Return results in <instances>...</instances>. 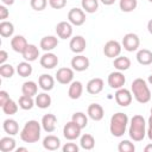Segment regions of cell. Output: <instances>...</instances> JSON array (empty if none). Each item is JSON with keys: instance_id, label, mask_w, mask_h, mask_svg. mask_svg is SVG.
<instances>
[{"instance_id": "6da1fadb", "label": "cell", "mask_w": 152, "mask_h": 152, "mask_svg": "<svg viewBox=\"0 0 152 152\" xmlns=\"http://www.w3.org/2000/svg\"><path fill=\"white\" fill-rule=\"evenodd\" d=\"M40 129L42 124H39L37 120H28L20 132V139L28 144L37 142L40 139Z\"/></svg>"}, {"instance_id": "7a4b0ae2", "label": "cell", "mask_w": 152, "mask_h": 152, "mask_svg": "<svg viewBox=\"0 0 152 152\" xmlns=\"http://www.w3.org/2000/svg\"><path fill=\"white\" fill-rule=\"evenodd\" d=\"M129 138L133 141H141L146 135V122L142 115H133L129 122Z\"/></svg>"}, {"instance_id": "3957f363", "label": "cell", "mask_w": 152, "mask_h": 152, "mask_svg": "<svg viewBox=\"0 0 152 152\" xmlns=\"http://www.w3.org/2000/svg\"><path fill=\"white\" fill-rule=\"evenodd\" d=\"M132 94L139 103H147L151 100V90L142 78H135L131 86Z\"/></svg>"}, {"instance_id": "277c9868", "label": "cell", "mask_w": 152, "mask_h": 152, "mask_svg": "<svg viewBox=\"0 0 152 152\" xmlns=\"http://www.w3.org/2000/svg\"><path fill=\"white\" fill-rule=\"evenodd\" d=\"M127 125H128V116L122 112H118L110 118L109 131L113 137L120 138L125 134Z\"/></svg>"}, {"instance_id": "5b68a950", "label": "cell", "mask_w": 152, "mask_h": 152, "mask_svg": "<svg viewBox=\"0 0 152 152\" xmlns=\"http://www.w3.org/2000/svg\"><path fill=\"white\" fill-rule=\"evenodd\" d=\"M122 48L126 50V51H128V52H133V51H135V50H138V48H139V45H140V39H139V37L135 34V33H132V32H129V33H126L125 36H124V38H122Z\"/></svg>"}, {"instance_id": "8992f818", "label": "cell", "mask_w": 152, "mask_h": 152, "mask_svg": "<svg viewBox=\"0 0 152 152\" xmlns=\"http://www.w3.org/2000/svg\"><path fill=\"white\" fill-rule=\"evenodd\" d=\"M81 131H82V128L76 122H74L71 120V121H69V122H66L64 125V127H63V135L68 140H75V139H77L81 135Z\"/></svg>"}, {"instance_id": "52a82bcc", "label": "cell", "mask_w": 152, "mask_h": 152, "mask_svg": "<svg viewBox=\"0 0 152 152\" xmlns=\"http://www.w3.org/2000/svg\"><path fill=\"white\" fill-rule=\"evenodd\" d=\"M68 21L71 25L75 26H81L86 23V13L83 10L74 7L68 12Z\"/></svg>"}, {"instance_id": "ba28073f", "label": "cell", "mask_w": 152, "mask_h": 152, "mask_svg": "<svg viewBox=\"0 0 152 152\" xmlns=\"http://www.w3.org/2000/svg\"><path fill=\"white\" fill-rule=\"evenodd\" d=\"M122 45L118 40H108L103 46V53L108 58H116L121 53Z\"/></svg>"}, {"instance_id": "9c48e42d", "label": "cell", "mask_w": 152, "mask_h": 152, "mask_svg": "<svg viewBox=\"0 0 152 152\" xmlns=\"http://www.w3.org/2000/svg\"><path fill=\"white\" fill-rule=\"evenodd\" d=\"M108 86L113 89H120L125 86V82H126V78L124 76V74L121 71H113L108 75Z\"/></svg>"}, {"instance_id": "30bf717a", "label": "cell", "mask_w": 152, "mask_h": 152, "mask_svg": "<svg viewBox=\"0 0 152 152\" xmlns=\"http://www.w3.org/2000/svg\"><path fill=\"white\" fill-rule=\"evenodd\" d=\"M115 101L119 106L121 107H127L128 104H131L132 102V93L126 89V88H120V89H116V93H115Z\"/></svg>"}, {"instance_id": "8fae6325", "label": "cell", "mask_w": 152, "mask_h": 152, "mask_svg": "<svg viewBox=\"0 0 152 152\" xmlns=\"http://www.w3.org/2000/svg\"><path fill=\"white\" fill-rule=\"evenodd\" d=\"M56 80L61 84H69L74 80V69L59 68L56 72Z\"/></svg>"}, {"instance_id": "7c38bea8", "label": "cell", "mask_w": 152, "mask_h": 152, "mask_svg": "<svg viewBox=\"0 0 152 152\" xmlns=\"http://www.w3.org/2000/svg\"><path fill=\"white\" fill-rule=\"evenodd\" d=\"M56 33L61 39H68L72 36V25L69 21H59L56 25Z\"/></svg>"}, {"instance_id": "4fadbf2b", "label": "cell", "mask_w": 152, "mask_h": 152, "mask_svg": "<svg viewBox=\"0 0 152 152\" xmlns=\"http://www.w3.org/2000/svg\"><path fill=\"white\" fill-rule=\"evenodd\" d=\"M89 64H90V62H89L88 57L80 55V53L76 55L75 57H72V59H71V66L75 71H84L89 68Z\"/></svg>"}, {"instance_id": "5bb4252c", "label": "cell", "mask_w": 152, "mask_h": 152, "mask_svg": "<svg viewBox=\"0 0 152 152\" xmlns=\"http://www.w3.org/2000/svg\"><path fill=\"white\" fill-rule=\"evenodd\" d=\"M86 46H87V42L82 36H75L70 39L69 48L75 53H82L86 50Z\"/></svg>"}, {"instance_id": "9a60e30c", "label": "cell", "mask_w": 152, "mask_h": 152, "mask_svg": "<svg viewBox=\"0 0 152 152\" xmlns=\"http://www.w3.org/2000/svg\"><path fill=\"white\" fill-rule=\"evenodd\" d=\"M39 63H40V65L44 69H53L58 64V57L55 53H52V52L49 51V52H45L40 57Z\"/></svg>"}, {"instance_id": "2e32d148", "label": "cell", "mask_w": 152, "mask_h": 152, "mask_svg": "<svg viewBox=\"0 0 152 152\" xmlns=\"http://www.w3.org/2000/svg\"><path fill=\"white\" fill-rule=\"evenodd\" d=\"M27 44L28 43H27L26 38L24 36H20V34H17V36L12 37V39H11V46H12L13 51H15L18 53H23L24 50L26 49Z\"/></svg>"}, {"instance_id": "e0dca14e", "label": "cell", "mask_w": 152, "mask_h": 152, "mask_svg": "<svg viewBox=\"0 0 152 152\" xmlns=\"http://www.w3.org/2000/svg\"><path fill=\"white\" fill-rule=\"evenodd\" d=\"M87 113H88V116L91 120H94V121L102 120V118L104 115V110H103L102 106L99 104V103H91V104H89Z\"/></svg>"}, {"instance_id": "ac0fdd59", "label": "cell", "mask_w": 152, "mask_h": 152, "mask_svg": "<svg viewBox=\"0 0 152 152\" xmlns=\"http://www.w3.org/2000/svg\"><path fill=\"white\" fill-rule=\"evenodd\" d=\"M43 147L48 151H56L61 147V140L58 137L49 134L43 139Z\"/></svg>"}, {"instance_id": "d6986e66", "label": "cell", "mask_w": 152, "mask_h": 152, "mask_svg": "<svg viewBox=\"0 0 152 152\" xmlns=\"http://www.w3.org/2000/svg\"><path fill=\"white\" fill-rule=\"evenodd\" d=\"M103 80L102 78H99V77H95V78H91L88 83H87V91L91 95H96L102 91L103 89Z\"/></svg>"}, {"instance_id": "ffe728a7", "label": "cell", "mask_w": 152, "mask_h": 152, "mask_svg": "<svg viewBox=\"0 0 152 152\" xmlns=\"http://www.w3.org/2000/svg\"><path fill=\"white\" fill-rule=\"evenodd\" d=\"M56 122H57V118L53 114H45L42 118V127L45 132L51 133L56 129Z\"/></svg>"}, {"instance_id": "44dd1931", "label": "cell", "mask_w": 152, "mask_h": 152, "mask_svg": "<svg viewBox=\"0 0 152 152\" xmlns=\"http://www.w3.org/2000/svg\"><path fill=\"white\" fill-rule=\"evenodd\" d=\"M38 84L44 91H50L55 87V78L49 74H42L38 78Z\"/></svg>"}, {"instance_id": "7402d4cb", "label": "cell", "mask_w": 152, "mask_h": 152, "mask_svg": "<svg viewBox=\"0 0 152 152\" xmlns=\"http://www.w3.org/2000/svg\"><path fill=\"white\" fill-rule=\"evenodd\" d=\"M57 45H58V39L55 36H45L40 39V48L45 52L53 50Z\"/></svg>"}, {"instance_id": "603a6c76", "label": "cell", "mask_w": 152, "mask_h": 152, "mask_svg": "<svg viewBox=\"0 0 152 152\" xmlns=\"http://www.w3.org/2000/svg\"><path fill=\"white\" fill-rule=\"evenodd\" d=\"M83 93V86L80 81H72L69 86V90H68V96L72 100H77L81 97Z\"/></svg>"}, {"instance_id": "cb8c5ba5", "label": "cell", "mask_w": 152, "mask_h": 152, "mask_svg": "<svg viewBox=\"0 0 152 152\" xmlns=\"http://www.w3.org/2000/svg\"><path fill=\"white\" fill-rule=\"evenodd\" d=\"M23 58L27 62H33L39 57V50L34 44H27L26 49L24 50V52L21 53Z\"/></svg>"}, {"instance_id": "d4e9b609", "label": "cell", "mask_w": 152, "mask_h": 152, "mask_svg": "<svg viewBox=\"0 0 152 152\" xmlns=\"http://www.w3.org/2000/svg\"><path fill=\"white\" fill-rule=\"evenodd\" d=\"M137 61L141 65H150L152 64V51L147 49H141L137 52Z\"/></svg>"}, {"instance_id": "484cf974", "label": "cell", "mask_w": 152, "mask_h": 152, "mask_svg": "<svg viewBox=\"0 0 152 152\" xmlns=\"http://www.w3.org/2000/svg\"><path fill=\"white\" fill-rule=\"evenodd\" d=\"M34 102H36V106H37L38 108L45 109V108H49V107H50L52 100H51V96H50L49 94H46V93H40V94L36 95Z\"/></svg>"}, {"instance_id": "4316f807", "label": "cell", "mask_w": 152, "mask_h": 152, "mask_svg": "<svg viewBox=\"0 0 152 152\" xmlns=\"http://www.w3.org/2000/svg\"><path fill=\"white\" fill-rule=\"evenodd\" d=\"M113 65H114V68L116 70L125 71V70H128L129 69V66H131V59L128 57H125V56H118L116 58H114Z\"/></svg>"}, {"instance_id": "83f0119b", "label": "cell", "mask_w": 152, "mask_h": 152, "mask_svg": "<svg viewBox=\"0 0 152 152\" xmlns=\"http://www.w3.org/2000/svg\"><path fill=\"white\" fill-rule=\"evenodd\" d=\"M37 91H38V86L33 81H26L21 86V93L24 95H27V96H32L33 97V96L37 95Z\"/></svg>"}, {"instance_id": "f1b7e54d", "label": "cell", "mask_w": 152, "mask_h": 152, "mask_svg": "<svg viewBox=\"0 0 152 152\" xmlns=\"http://www.w3.org/2000/svg\"><path fill=\"white\" fill-rule=\"evenodd\" d=\"M2 128L10 135H15L19 132V125L13 119H6L4 121V124H2Z\"/></svg>"}, {"instance_id": "f546056e", "label": "cell", "mask_w": 152, "mask_h": 152, "mask_svg": "<svg viewBox=\"0 0 152 152\" xmlns=\"http://www.w3.org/2000/svg\"><path fill=\"white\" fill-rule=\"evenodd\" d=\"M0 150L2 152H12L15 150V140L12 137H4L0 139Z\"/></svg>"}, {"instance_id": "4dcf8cb0", "label": "cell", "mask_w": 152, "mask_h": 152, "mask_svg": "<svg viewBox=\"0 0 152 152\" xmlns=\"http://www.w3.org/2000/svg\"><path fill=\"white\" fill-rule=\"evenodd\" d=\"M14 33V26L11 21H7V20H2L0 23V34L1 37L4 38H8V37H12Z\"/></svg>"}, {"instance_id": "1f68e13d", "label": "cell", "mask_w": 152, "mask_h": 152, "mask_svg": "<svg viewBox=\"0 0 152 152\" xmlns=\"http://www.w3.org/2000/svg\"><path fill=\"white\" fill-rule=\"evenodd\" d=\"M17 72L19 76L21 77H28L32 74V65L30 64V62L25 61V62H20L17 65Z\"/></svg>"}, {"instance_id": "d6a6232c", "label": "cell", "mask_w": 152, "mask_h": 152, "mask_svg": "<svg viewBox=\"0 0 152 152\" xmlns=\"http://www.w3.org/2000/svg\"><path fill=\"white\" fill-rule=\"evenodd\" d=\"M80 145L83 150H93L94 146H95V139L91 134H83L81 137V140H80Z\"/></svg>"}, {"instance_id": "836d02e7", "label": "cell", "mask_w": 152, "mask_h": 152, "mask_svg": "<svg viewBox=\"0 0 152 152\" xmlns=\"http://www.w3.org/2000/svg\"><path fill=\"white\" fill-rule=\"evenodd\" d=\"M100 0H81L82 10L87 13H95L99 8Z\"/></svg>"}, {"instance_id": "e575fe53", "label": "cell", "mask_w": 152, "mask_h": 152, "mask_svg": "<svg viewBox=\"0 0 152 152\" xmlns=\"http://www.w3.org/2000/svg\"><path fill=\"white\" fill-rule=\"evenodd\" d=\"M18 104L21 109L24 110H28V109H32V107L36 104L34 100L32 99V96H27V95H21L19 97V101H18Z\"/></svg>"}, {"instance_id": "d590c367", "label": "cell", "mask_w": 152, "mask_h": 152, "mask_svg": "<svg viewBox=\"0 0 152 152\" xmlns=\"http://www.w3.org/2000/svg\"><path fill=\"white\" fill-rule=\"evenodd\" d=\"M137 6H138L137 0H120V2H119L120 10L122 12H126V13L134 11L137 8Z\"/></svg>"}, {"instance_id": "8d00e7d4", "label": "cell", "mask_w": 152, "mask_h": 152, "mask_svg": "<svg viewBox=\"0 0 152 152\" xmlns=\"http://www.w3.org/2000/svg\"><path fill=\"white\" fill-rule=\"evenodd\" d=\"M71 120L74 122H76L82 129L88 125V118H87V115L83 112H76V113H74L72 116H71Z\"/></svg>"}, {"instance_id": "74e56055", "label": "cell", "mask_w": 152, "mask_h": 152, "mask_svg": "<svg viewBox=\"0 0 152 152\" xmlns=\"http://www.w3.org/2000/svg\"><path fill=\"white\" fill-rule=\"evenodd\" d=\"M1 108H2V112L5 114H7V115H13V114H15L18 112V104L12 99H10Z\"/></svg>"}, {"instance_id": "f35d334b", "label": "cell", "mask_w": 152, "mask_h": 152, "mask_svg": "<svg viewBox=\"0 0 152 152\" xmlns=\"http://www.w3.org/2000/svg\"><path fill=\"white\" fill-rule=\"evenodd\" d=\"M14 68L11 64H1L0 65V75L4 78H11L14 75Z\"/></svg>"}, {"instance_id": "ab89813d", "label": "cell", "mask_w": 152, "mask_h": 152, "mask_svg": "<svg viewBox=\"0 0 152 152\" xmlns=\"http://www.w3.org/2000/svg\"><path fill=\"white\" fill-rule=\"evenodd\" d=\"M118 150H119V152H134L135 151V146L129 140H122V141L119 142Z\"/></svg>"}, {"instance_id": "60d3db41", "label": "cell", "mask_w": 152, "mask_h": 152, "mask_svg": "<svg viewBox=\"0 0 152 152\" xmlns=\"http://www.w3.org/2000/svg\"><path fill=\"white\" fill-rule=\"evenodd\" d=\"M48 1L49 0H31L30 1V5L31 7L34 10V11H43L46 8V5H48Z\"/></svg>"}, {"instance_id": "b9f144b4", "label": "cell", "mask_w": 152, "mask_h": 152, "mask_svg": "<svg viewBox=\"0 0 152 152\" xmlns=\"http://www.w3.org/2000/svg\"><path fill=\"white\" fill-rule=\"evenodd\" d=\"M49 5L53 10H61V8L65 7L66 0H49Z\"/></svg>"}, {"instance_id": "7bdbcfd3", "label": "cell", "mask_w": 152, "mask_h": 152, "mask_svg": "<svg viewBox=\"0 0 152 152\" xmlns=\"http://www.w3.org/2000/svg\"><path fill=\"white\" fill-rule=\"evenodd\" d=\"M62 150H63V152H78L80 147L75 142H66L62 147Z\"/></svg>"}, {"instance_id": "ee69618b", "label": "cell", "mask_w": 152, "mask_h": 152, "mask_svg": "<svg viewBox=\"0 0 152 152\" xmlns=\"http://www.w3.org/2000/svg\"><path fill=\"white\" fill-rule=\"evenodd\" d=\"M8 15H10L8 10L6 8V6L1 5V6H0V19H1V21H2V20H6V19L8 18Z\"/></svg>"}, {"instance_id": "f6af8a7d", "label": "cell", "mask_w": 152, "mask_h": 152, "mask_svg": "<svg viewBox=\"0 0 152 152\" xmlns=\"http://www.w3.org/2000/svg\"><path fill=\"white\" fill-rule=\"evenodd\" d=\"M10 100V96H8V93L6 90H1L0 91V106L2 107L7 101Z\"/></svg>"}, {"instance_id": "bcb514c9", "label": "cell", "mask_w": 152, "mask_h": 152, "mask_svg": "<svg viewBox=\"0 0 152 152\" xmlns=\"http://www.w3.org/2000/svg\"><path fill=\"white\" fill-rule=\"evenodd\" d=\"M146 133H147L148 139L152 140V113H151V115H150V118H148V128H147Z\"/></svg>"}, {"instance_id": "7dc6e473", "label": "cell", "mask_w": 152, "mask_h": 152, "mask_svg": "<svg viewBox=\"0 0 152 152\" xmlns=\"http://www.w3.org/2000/svg\"><path fill=\"white\" fill-rule=\"evenodd\" d=\"M7 58H8V53L5 50H0V65L1 64H5V62L7 61Z\"/></svg>"}, {"instance_id": "c3c4849f", "label": "cell", "mask_w": 152, "mask_h": 152, "mask_svg": "<svg viewBox=\"0 0 152 152\" xmlns=\"http://www.w3.org/2000/svg\"><path fill=\"white\" fill-rule=\"evenodd\" d=\"M103 5H106V6H110V5H113L114 2H115V0H100Z\"/></svg>"}, {"instance_id": "681fc988", "label": "cell", "mask_w": 152, "mask_h": 152, "mask_svg": "<svg viewBox=\"0 0 152 152\" xmlns=\"http://www.w3.org/2000/svg\"><path fill=\"white\" fill-rule=\"evenodd\" d=\"M4 5H7V6H11L14 4V0H1Z\"/></svg>"}, {"instance_id": "f907efd6", "label": "cell", "mask_w": 152, "mask_h": 152, "mask_svg": "<svg viewBox=\"0 0 152 152\" xmlns=\"http://www.w3.org/2000/svg\"><path fill=\"white\" fill-rule=\"evenodd\" d=\"M144 151H145V152H152V144L146 145L145 148H144Z\"/></svg>"}, {"instance_id": "816d5d0a", "label": "cell", "mask_w": 152, "mask_h": 152, "mask_svg": "<svg viewBox=\"0 0 152 152\" xmlns=\"http://www.w3.org/2000/svg\"><path fill=\"white\" fill-rule=\"evenodd\" d=\"M147 30H148V32L152 34V19L147 23Z\"/></svg>"}, {"instance_id": "f5cc1de1", "label": "cell", "mask_w": 152, "mask_h": 152, "mask_svg": "<svg viewBox=\"0 0 152 152\" xmlns=\"http://www.w3.org/2000/svg\"><path fill=\"white\" fill-rule=\"evenodd\" d=\"M20 151H25V152H26L27 148H26V147H18V148H17V152H20Z\"/></svg>"}, {"instance_id": "db71d44e", "label": "cell", "mask_w": 152, "mask_h": 152, "mask_svg": "<svg viewBox=\"0 0 152 152\" xmlns=\"http://www.w3.org/2000/svg\"><path fill=\"white\" fill-rule=\"evenodd\" d=\"M148 82L152 84V74H151V76H148Z\"/></svg>"}, {"instance_id": "11a10c76", "label": "cell", "mask_w": 152, "mask_h": 152, "mask_svg": "<svg viewBox=\"0 0 152 152\" xmlns=\"http://www.w3.org/2000/svg\"><path fill=\"white\" fill-rule=\"evenodd\" d=\"M150 112H151V113H152V108H151V110H150Z\"/></svg>"}, {"instance_id": "9f6ffc18", "label": "cell", "mask_w": 152, "mask_h": 152, "mask_svg": "<svg viewBox=\"0 0 152 152\" xmlns=\"http://www.w3.org/2000/svg\"><path fill=\"white\" fill-rule=\"evenodd\" d=\"M148 1H150V2H152V0H148Z\"/></svg>"}]
</instances>
